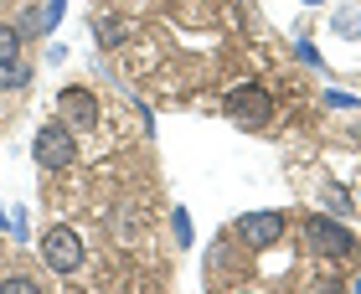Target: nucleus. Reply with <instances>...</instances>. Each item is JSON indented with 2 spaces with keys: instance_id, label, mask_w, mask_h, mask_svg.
I'll return each mask as SVG.
<instances>
[{
  "instance_id": "nucleus-19",
  "label": "nucleus",
  "mask_w": 361,
  "mask_h": 294,
  "mask_svg": "<svg viewBox=\"0 0 361 294\" xmlns=\"http://www.w3.org/2000/svg\"><path fill=\"white\" fill-rule=\"evenodd\" d=\"M356 294H361V274H356Z\"/></svg>"
},
{
  "instance_id": "nucleus-4",
  "label": "nucleus",
  "mask_w": 361,
  "mask_h": 294,
  "mask_svg": "<svg viewBox=\"0 0 361 294\" xmlns=\"http://www.w3.org/2000/svg\"><path fill=\"white\" fill-rule=\"evenodd\" d=\"M42 258H47V269H52V274H78L88 264L83 238H78L68 222H57V227H47V233H42Z\"/></svg>"
},
{
  "instance_id": "nucleus-5",
  "label": "nucleus",
  "mask_w": 361,
  "mask_h": 294,
  "mask_svg": "<svg viewBox=\"0 0 361 294\" xmlns=\"http://www.w3.org/2000/svg\"><path fill=\"white\" fill-rule=\"evenodd\" d=\"M57 119L68 129H98V93L83 83H68L57 93Z\"/></svg>"
},
{
  "instance_id": "nucleus-15",
  "label": "nucleus",
  "mask_w": 361,
  "mask_h": 294,
  "mask_svg": "<svg viewBox=\"0 0 361 294\" xmlns=\"http://www.w3.org/2000/svg\"><path fill=\"white\" fill-rule=\"evenodd\" d=\"M294 52H300L305 68H325V57H320V47H315V42H294Z\"/></svg>"
},
{
  "instance_id": "nucleus-14",
  "label": "nucleus",
  "mask_w": 361,
  "mask_h": 294,
  "mask_svg": "<svg viewBox=\"0 0 361 294\" xmlns=\"http://www.w3.org/2000/svg\"><path fill=\"white\" fill-rule=\"evenodd\" d=\"M62 16H68V0H47V11H42V31H57Z\"/></svg>"
},
{
  "instance_id": "nucleus-21",
  "label": "nucleus",
  "mask_w": 361,
  "mask_h": 294,
  "mask_svg": "<svg viewBox=\"0 0 361 294\" xmlns=\"http://www.w3.org/2000/svg\"><path fill=\"white\" fill-rule=\"evenodd\" d=\"M356 202H361V196H356Z\"/></svg>"
},
{
  "instance_id": "nucleus-20",
  "label": "nucleus",
  "mask_w": 361,
  "mask_h": 294,
  "mask_svg": "<svg viewBox=\"0 0 361 294\" xmlns=\"http://www.w3.org/2000/svg\"><path fill=\"white\" fill-rule=\"evenodd\" d=\"M305 6H320V0H305Z\"/></svg>"
},
{
  "instance_id": "nucleus-18",
  "label": "nucleus",
  "mask_w": 361,
  "mask_h": 294,
  "mask_svg": "<svg viewBox=\"0 0 361 294\" xmlns=\"http://www.w3.org/2000/svg\"><path fill=\"white\" fill-rule=\"evenodd\" d=\"M0 227H11V217H6V207H0Z\"/></svg>"
},
{
  "instance_id": "nucleus-8",
  "label": "nucleus",
  "mask_w": 361,
  "mask_h": 294,
  "mask_svg": "<svg viewBox=\"0 0 361 294\" xmlns=\"http://www.w3.org/2000/svg\"><path fill=\"white\" fill-rule=\"evenodd\" d=\"M320 207L331 212V217H351V212H356V196H351L346 186H336V181H331V186L320 191Z\"/></svg>"
},
{
  "instance_id": "nucleus-2",
  "label": "nucleus",
  "mask_w": 361,
  "mask_h": 294,
  "mask_svg": "<svg viewBox=\"0 0 361 294\" xmlns=\"http://www.w3.org/2000/svg\"><path fill=\"white\" fill-rule=\"evenodd\" d=\"M222 114L238 119V124H248V129H264L274 119V98H269L264 83H238V88L222 93Z\"/></svg>"
},
{
  "instance_id": "nucleus-1",
  "label": "nucleus",
  "mask_w": 361,
  "mask_h": 294,
  "mask_svg": "<svg viewBox=\"0 0 361 294\" xmlns=\"http://www.w3.org/2000/svg\"><path fill=\"white\" fill-rule=\"evenodd\" d=\"M305 248L320 253V258H356L361 243L356 233L341 217H331V212H315V217H305Z\"/></svg>"
},
{
  "instance_id": "nucleus-6",
  "label": "nucleus",
  "mask_w": 361,
  "mask_h": 294,
  "mask_svg": "<svg viewBox=\"0 0 361 294\" xmlns=\"http://www.w3.org/2000/svg\"><path fill=\"white\" fill-rule=\"evenodd\" d=\"M233 233L248 243V248H274V243L284 238V217H279V212H243L233 222Z\"/></svg>"
},
{
  "instance_id": "nucleus-12",
  "label": "nucleus",
  "mask_w": 361,
  "mask_h": 294,
  "mask_svg": "<svg viewBox=\"0 0 361 294\" xmlns=\"http://www.w3.org/2000/svg\"><path fill=\"white\" fill-rule=\"evenodd\" d=\"M0 289H6V294H37V279H31V274H6Z\"/></svg>"
},
{
  "instance_id": "nucleus-9",
  "label": "nucleus",
  "mask_w": 361,
  "mask_h": 294,
  "mask_svg": "<svg viewBox=\"0 0 361 294\" xmlns=\"http://www.w3.org/2000/svg\"><path fill=\"white\" fill-rule=\"evenodd\" d=\"M26 83H31V68H26L21 57H16V62H0V93H16V88H26Z\"/></svg>"
},
{
  "instance_id": "nucleus-7",
  "label": "nucleus",
  "mask_w": 361,
  "mask_h": 294,
  "mask_svg": "<svg viewBox=\"0 0 361 294\" xmlns=\"http://www.w3.org/2000/svg\"><path fill=\"white\" fill-rule=\"evenodd\" d=\"M93 37H98V47H124V21L114 11H93Z\"/></svg>"
},
{
  "instance_id": "nucleus-16",
  "label": "nucleus",
  "mask_w": 361,
  "mask_h": 294,
  "mask_svg": "<svg viewBox=\"0 0 361 294\" xmlns=\"http://www.w3.org/2000/svg\"><path fill=\"white\" fill-rule=\"evenodd\" d=\"M11 233H16V243H26V238H31V222H26V207H16V217H11Z\"/></svg>"
},
{
  "instance_id": "nucleus-13",
  "label": "nucleus",
  "mask_w": 361,
  "mask_h": 294,
  "mask_svg": "<svg viewBox=\"0 0 361 294\" xmlns=\"http://www.w3.org/2000/svg\"><path fill=\"white\" fill-rule=\"evenodd\" d=\"M341 37H361V16L356 11H336V21H331Z\"/></svg>"
},
{
  "instance_id": "nucleus-17",
  "label": "nucleus",
  "mask_w": 361,
  "mask_h": 294,
  "mask_svg": "<svg viewBox=\"0 0 361 294\" xmlns=\"http://www.w3.org/2000/svg\"><path fill=\"white\" fill-rule=\"evenodd\" d=\"M325 104H331V109H356V98H351V93H336V88H331V93H325Z\"/></svg>"
},
{
  "instance_id": "nucleus-11",
  "label": "nucleus",
  "mask_w": 361,
  "mask_h": 294,
  "mask_svg": "<svg viewBox=\"0 0 361 294\" xmlns=\"http://www.w3.org/2000/svg\"><path fill=\"white\" fill-rule=\"evenodd\" d=\"M16 57H21V26L0 21V62H16Z\"/></svg>"
},
{
  "instance_id": "nucleus-10",
  "label": "nucleus",
  "mask_w": 361,
  "mask_h": 294,
  "mask_svg": "<svg viewBox=\"0 0 361 294\" xmlns=\"http://www.w3.org/2000/svg\"><path fill=\"white\" fill-rule=\"evenodd\" d=\"M171 233H176L180 248H191V243H196V227H191V212H186V207H176V212H171Z\"/></svg>"
},
{
  "instance_id": "nucleus-3",
  "label": "nucleus",
  "mask_w": 361,
  "mask_h": 294,
  "mask_svg": "<svg viewBox=\"0 0 361 294\" xmlns=\"http://www.w3.org/2000/svg\"><path fill=\"white\" fill-rule=\"evenodd\" d=\"M31 155H37V166L42 171H68L73 160H78V140H73V129L52 119V124H42L37 129V140H31Z\"/></svg>"
}]
</instances>
